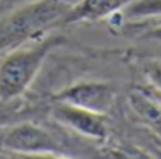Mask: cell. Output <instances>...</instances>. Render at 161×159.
Listing matches in <instances>:
<instances>
[{
	"mask_svg": "<svg viewBox=\"0 0 161 159\" xmlns=\"http://www.w3.org/2000/svg\"><path fill=\"white\" fill-rule=\"evenodd\" d=\"M69 0H38L0 14V57L63 26Z\"/></svg>",
	"mask_w": 161,
	"mask_h": 159,
	"instance_id": "cell-1",
	"label": "cell"
},
{
	"mask_svg": "<svg viewBox=\"0 0 161 159\" xmlns=\"http://www.w3.org/2000/svg\"><path fill=\"white\" fill-rule=\"evenodd\" d=\"M66 43L63 35H45L31 45H21L0 57V100H12L30 88L47 57Z\"/></svg>",
	"mask_w": 161,
	"mask_h": 159,
	"instance_id": "cell-2",
	"label": "cell"
},
{
	"mask_svg": "<svg viewBox=\"0 0 161 159\" xmlns=\"http://www.w3.org/2000/svg\"><path fill=\"white\" fill-rule=\"evenodd\" d=\"M0 151L14 156L63 154V145L43 126L35 123H19L0 135Z\"/></svg>",
	"mask_w": 161,
	"mask_h": 159,
	"instance_id": "cell-3",
	"label": "cell"
},
{
	"mask_svg": "<svg viewBox=\"0 0 161 159\" xmlns=\"http://www.w3.org/2000/svg\"><path fill=\"white\" fill-rule=\"evenodd\" d=\"M116 90L111 83L106 81H78L66 86L54 95L56 102L69 104L99 114H106L113 107Z\"/></svg>",
	"mask_w": 161,
	"mask_h": 159,
	"instance_id": "cell-4",
	"label": "cell"
},
{
	"mask_svg": "<svg viewBox=\"0 0 161 159\" xmlns=\"http://www.w3.org/2000/svg\"><path fill=\"white\" fill-rule=\"evenodd\" d=\"M52 116L61 124L71 128L83 137L94 138V140H104L108 137V124H106L104 114L57 102L52 107Z\"/></svg>",
	"mask_w": 161,
	"mask_h": 159,
	"instance_id": "cell-5",
	"label": "cell"
},
{
	"mask_svg": "<svg viewBox=\"0 0 161 159\" xmlns=\"http://www.w3.org/2000/svg\"><path fill=\"white\" fill-rule=\"evenodd\" d=\"M133 0H80L73 3L63 19V26L76 23H95L119 14Z\"/></svg>",
	"mask_w": 161,
	"mask_h": 159,
	"instance_id": "cell-6",
	"label": "cell"
},
{
	"mask_svg": "<svg viewBox=\"0 0 161 159\" xmlns=\"http://www.w3.org/2000/svg\"><path fill=\"white\" fill-rule=\"evenodd\" d=\"M132 106L140 118L153 130L161 133V104L153 95H146V92H135L132 95Z\"/></svg>",
	"mask_w": 161,
	"mask_h": 159,
	"instance_id": "cell-7",
	"label": "cell"
},
{
	"mask_svg": "<svg viewBox=\"0 0 161 159\" xmlns=\"http://www.w3.org/2000/svg\"><path fill=\"white\" fill-rule=\"evenodd\" d=\"M121 16L130 21H146L161 17V0H133L121 10Z\"/></svg>",
	"mask_w": 161,
	"mask_h": 159,
	"instance_id": "cell-8",
	"label": "cell"
},
{
	"mask_svg": "<svg viewBox=\"0 0 161 159\" xmlns=\"http://www.w3.org/2000/svg\"><path fill=\"white\" fill-rule=\"evenodd\" d=\"M139 68L151 92L161 93V59L158 57L142 59Z\"/></svg>",
	"mask_w": 161,
	"mask_h": 159,
	"instance_id": "cell-9",
	"label": "cell"
},
{
	"mask_svg": "<svg viewBox=\"0 0 161 159\" xmlns=\"http://www.w3.org/2000/svg\"><path fill=\"white\" fill-rule=\"evenodd\" d=\"M33 2H38V0H0V14L23 5H28V3H33Z\"/></svg>",
	"mask_w": 161,
	"mask_h": 159,
	"instance_id": "cell-10",
	"label": "cell"
},
{
	"mask_svg": "<svg viewBox=\"0 0 161 159\" xmlns=\"http://www.w3.org/2000/svg\"><path fill=\"white\" fill-rule=\"evenodd\" d=\"M140 38L161 43V24H156V26L149 28V30H144L142 33H140Z\"/></svg>",
	"mask_w": 161,
	"mask_h": 159,
	"instance_id": "cell-11",
	"label": "cell"
},
{
	"mask_svg": "<svg viewBox=\"0 0 161 159\" xmlns=\"http://www.w3.org/2000/svg\"><path fill=\"white\" fill-rule=\"evenodd\" d=\"M149 92H151V90H149ZM151 95H153V97H154V99H156V100H158V102H159V104H161V93H156V92H151Z\"/></svg>",
	"mask_w": 161,
	"mask_h": 159,
	"instance_id": "cell-12",
	"label": "cell"
},
{
	"mask_svg": "<svg viewBox=\"0 0 161 159\" xmlns=\"http://www.w3.org/2000/svg\"><path fill=\"white\" fill-rule=\"evenodd\" d=\"M0 159H16V156H14V157H5L4 154H0Z\"/></svg>",
	"mask_w": 161,
	"mask_h": 159,
	"instance_id": "cell-13",
	"label": "cell"
}]
</instances>
